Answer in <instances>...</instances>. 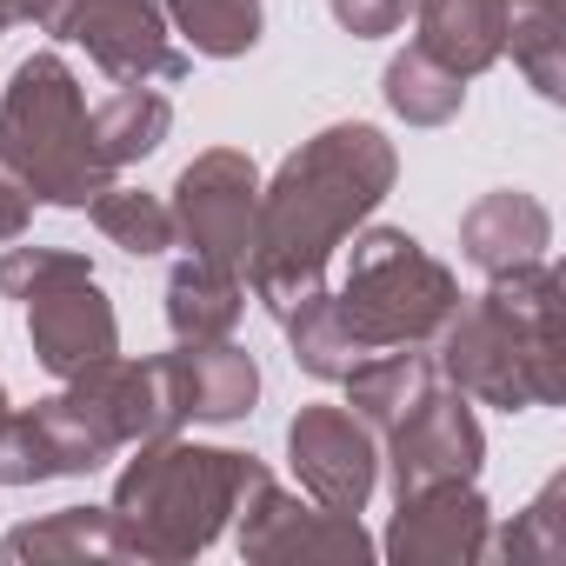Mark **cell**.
<instances>
[{"mask_svg": "<svg viewBox=\"0 0 566 566\" xmlns=\"http://www.w3.org/2000/svg\"><path fill=\"white\" fill-rule=\"evenodd\" d=\"M394 140L367 120L321 127L280 160V174L260 187L247 253V287L253 301H266L273 321L327 287V260L374 220V207L394 193Z\"/></svg>", "mask_w": 566, "mask_h": 566, "instance_id": "1", "label": "cell"}, {"mask_svg": "<svg viewBox=\"0 0 566 566\" xmlns=\"http://www.w3.org/2000/svg\"><path fill=\"white\" fill-rule=\"evenodd\" d=\"M433 340H440V374L467 400H486L506 413L553 407L566 394V380H559V273L546 260L486 273V294L460 301Z\"/></svg>", "mask_w": 566, "mask_h": 566, "instance_id": "2", "label": "cell"}, {"mask_svg": "<svg viewBox=\"0 0 566 566\" xmlns=\"http://www.w3.org/2000/svg\"><path fill=\"white\" fill-rule=\"evenodd\" d=\"M253 473H260L253 453L187 447L174 433L140 440L127 473L114 480V520L127 533V559L180 566V559L207 553L233 526V506H240Z\"/></svg>", "mask_w": 566, "mask_h": 566, "instance_id": "3", "label": "cell"}, {"mask_svg": "<svg viewBox=\"0 0 566 566\" xmlns=\"http://www.w3.org/2000/svg\"><path fill=\"white\" fill-rule=\"evenodd\" d=\"M0 167L48 207H87L114 187V167L94 147V114L61 54L21 61L0 94Z\"/></svg>", "mask_w": 566, "mask_h": 566, "instance_id": "4", "label": "cell"}, {"mask_svg": "<svg viewBox=\"0 0 566 566\" xmlns=\"http://www.w3.org/2000/svg\"><path fill=\"white\" fill-rule=\"evenodd\" d=\"M453 307H460L453 266H440L413 233H400V227L354 233L347 273H340V287H334V314L360 340V354L433 347V334L447 327Z\"/></svg>", "mask_w": 566, "mask_h": 566, "instance_id": "5", "label": "cell"}, {"mask_svg": "<svg viewBox=\"0 0 566 566\" xmlns=\"http://www.w3.org/2000/svg\"><path fill=\"white\" fill-rule=\"evenodd\" d=\"M0 294L28 301V340L54 380H74L120 354V321L101 294L87 253L74 247H21L0 253Z\"/></svg>", "mask_w": 566, "mask_h": 566, "instance_id": "6", "label": "cell"}, {"mask_svg": "<svg viewBox=\"0 0 566 566\" xmlns=\"http://www.w3.org/2000/svg\"><path fill=\"white\" fill-rule=\"evenodd\" d=\"M114 453H120V433L67 380L61 394L34 400L28 413H8V427H0V486H41V480L94 473Z\"/></svg>", "mask_w": 566, "mask_h": 566, "instance_id": "7", "label": "cell"}, {"mask_svg": "<svg viewBox=\"0 0 566 566\" xmlns=\"http://www.w3.org/2000/svg\"><path fill=\"white\" fill-rule=\"evenodd\" d=\"M167 213H174V240H187V253L247 266L253 213H260V167L240 147H207L200 160L180 167Z\"/></svg>", "mask_w": 566, "mask_h": 566, "instance_id": "8", "label": "cell"}, {"mask_svg": "<svg viewBox=\"0 0 566 566\" xmlns=\"http://www.w3.org/2000/svg\"><path fill=\"white\" fill-rule=\"evenodd\" d=\"M480 460H486V433L473 420V400L453 380L447 387L433 380L427 400L380 433V467L394 480V500H407L420 486H440V480H473Z\"/></svg>", "mask_w": 566, "mask_h": 566, "instance_id": "9", "label": "cell"}, {"mask_svg": "<svg viewBox=\"0 0 566 566\" xmlns=\"http://www.w3.org/2000/svg\"><path fill=\"white\" fill-rule=\"evenodd\" d=\"M233 539L247 559L260 566H287V559H367L374 539L354 513H327L314 500H294V493H280L273 473L260 467L233 506Z\"/></svg>", "mask_w": 566, "mask_h": 566, "instance_id": "10", "label": "cell"}, {"mask_svg": "<svg viewBox=\"0 0 566 566\" xmlns=\"http://www.w3.org/2000/svg\"><path fill=\"white\" fill-rule=\"evenodd\" d=\"M294 480L327 513H360L380 486V433L354 407H301L287 427Z\"/></svg>", "mask_w": 566, "mask_h": 566, "instance_id": "11", "label": "cell"}, {"mask_svg": "<svg viewBox=\"0 0 566 566\" xmlns=\"http://www.w3.org/2000/svg\"><path fill=\"white\" fill-rule=\"evenodd\" d=\"M61 41H81L87 61L120 87H154L187 74V54L174 48L160 0H74L61 14Z\"/></svg>", "mask_w": 566, "mask_h": 566, "instance_id": "12", "label": "cell"}, {"mask_svg": "<svg viewBox=\"0 0 566 566\" xmlns=\"http://www.w3.org/2000/svg\"><path fill=\"white\" fill-rule=\"evenodd\" d=\"M394 506L400 513H394L380 553L400 566H480L493 553V513L473 480H440Z\"/></svg>", "mask_w": 566, "mask_h": 566, "instance_id": "13", "label": "cell"}, {"mask_svg": "<svg viewBox=\"0 0 566 566\" xmlns=\"http://www.w3.org/2000/svg\"><path fill=\"white\" fill-rule=\"evenodd\" d=\"M553 240V220L533 193L520 187H500V193H480L467 213H460V253L480 266V273H506V266H526L539 260Z\"/></svg>", "mask_w": 566, "mask_h": 566, "instance_id": "14", "label": "cell"}, {"mask_svg": "<svg viewBox=\"0 0 566 566\" xmlns=\"http://www.w3.org/2000/svg\"><path fill=\"white\" fill-rule=\"evenodd\" d=\"M413 48L453 67L460 81L486 74L506 54V0H413Z\"/></svg>", "mask_w": 566, "mask_h": 566, "instance_id": "15", "label": "cell"}, {"mask_svg": "<svg viewBox=\"0 0 566 566\" xmlns=\"http://www.w3.org/2000/svg\"><path fill=\"white\" fill-rule=\"evenodd\" d=\"M240 314H247V280H240V266L187 253V260L167 273V327H174L180 347L233 340Z\"/></svg>", "mask_w": 566, "mask_h": 566, "instance_id": "16", "label": "cell"}, {"mask_svg": "<svg viewBox=\"0 0 566 566\" xmlns=\"http://www.w3.org/2000/svg\"><path fill=\"white\" fill-rule=\"evenodd\" d=\"M0 559L14 566H54V559H127V533L114 506H61L48 520H28L0 539Z\"/></svg>", "mask_w": 566, "mask_h": 566, "instance_id": "17", "label": "cell"}, {"mask_svg": "<svg viewBox=\"0 0 566 566\" xmlns=\"http://www.w3.org/2000/svg\"><path fill=\"white\" fill-rule=\"evenodd\" d=\"M180 367V400L187 420H240L260 394V367L253 354H240L233 340H200V347H174Z\"/></svg>", "mask_w": 566, "mask_h": 566, "instance_id": "18", "label": "cell"}, {"mask_svg": "<svg viewBox=\"0 0 566 566\" xmlns=\"http://www.w3.org/2000/svg\"><path fill=\"white\" fill-rule=\"evenodd\" d=\"M433 380H440V367H433L420 347H387V354L354 360V374H347L340 387H347V407H354L374 433H387L400 413H413V407L427 400Z\"/></svg>", "mask_w": 566, "mask_h": 566, "instance_id": "19", "label": "cell"}, {"mask_svg": "<svg viewBox=\"0 0 566 566\" xmlns=\"http://www.w3.org/2000/svg\"><path fill=\"white\" fill-rule=\"evenodd\" d=\"M167 127H174V107H167L160 87H114L94 107V147H101V160L114 174L134 167V160H147L167 140Z\"/></svg>", "mask_w": 566, "mask_h": 566, "instance_id": "20", "label": "cell"}, {"mask_svg": "<svg viewBox=\"0 0 566 566\" xmlns=\"http://www.w3.org/2000/svg\"><path fill=\"white\" fill-rule=\"evenodd\" d=\"M506 48L513 67L559 101L566 94V0H506Z\"/></svg>", "mask_w": 566, "mask_h": 566, "instance_id": "21", "label": "cell"}, {"mask_svg": "<svg viewBox=\"0 0 566 566\" xmlns=\"http://www.w3.org/2000/svg\"><path fill=\"white\" fill-rule=\"evenodd\" d=\"M280 327H287V347H294V360H301L314 380H347L354 360H367L360 340H354V334L340 327V314H334V287L294 301L287 314H280Z\"/></svg>", "mask_w": 566, "mask_h": 566, "instance_id": "22", "label": "cell"}, {"mask_svg": "<svg viewBox=\"0 0 566 566\" xmlns=\"http://www.w3.org/2000/svg\"><path fill=\"white\" fill-rule=\"evenodd\" d=\"M460 101H467V81H460L453 67H440L433 54L407 48V54L387 61V107H394L407 127H447V120L460 114Z\"/></svg>", "mask_w": 566, "mask_h": 566, "instance_id": "23", "label": "cell"}, {"mask_svg": "<svg viewBox=\"0 0 566 566\" xmlns=\"http://www.w3.org/2000/svg\"><path fill=\"white\" fill-rule=\"evenodd\" d=\"M260 0H167V28L207 54V61H233L260 41Z\"/></svg>", "mask_w": 566, "mask_h": 566, "instance_id": "24", "label": "cell"}, {"mask_svg": "<svg viewBox=\"0 0 566 566\" xmlns=\"http://www.w3.org/2000/svg\"><path fill=\"white\" fill-rule=\"evenodd\" d=\"M87 213H94V227H101L120 253H134V260L174 247V213H167L160 193H140V187H101V193L87 200Z\"/></svg>", "mask_w": 566, "mask_h": 566, "instance_id": "25", "label": "cell"}, {"mask_svg": "<svg viewBox=\"0 0 566 566\" xmlns=\"http://www.w3.org/2000/svg\"><path fill=\"white\" fill-rule=\"evenodd\" d=\"M486 559H526V566H553L566 559V480H546V493L493 539Z\"/></svg>", "mask_w": 566, "mask_h": 566, "instance_id": "26", "label": "cell"}, {"mask_svg": "<svg viewBox=\"0 0 566 566\" xmlns=\"http://www.w3.org/2000/svg\"><path fill=\"white\" fill-rule=\"evenodd\" d=\"M413 14V0H334V21L360 41H380V34H400Z\"/></svg>", "mask_w": 566, "mask_h": 566, "instance_id": "27", "label": "cell"}, {"mask_svg": "<svg viewBox=\"0 0 566 566\" xmlns=\"http://www.w3.org/2000/svg\"><path fill=\"white\" fill-rule=\"evenodd\" d=\"M28 220H34V193L0 167V247L8 240H28Z\"/></svg>", "mask_w": 566, "mask_h": 566, "instance_id": "28", "label": "cell"}, {"mask_svg": "<svg viewBox=\"0 0 566 566\" xmlns=\"http://www.w3.org/2000/svg\"><path fill=\"white\" fill-rule=\"evenodd\" d=\"M74 0H0V28H41V34H61V14Z\"/></svg>", "mask_w": 566, "mask_h": 566, "instance_id": "29", "label": "cell"}, {"mask_svg": "<svg viewBox=\"0 0 566 566\" xmlns=\"http://www.w3.org/2000/svg\"><path fill=\"white\" fill-rule=\"evenodd\" d=\"M8 413H14V407H8V387H0V427H8Z\"/></svg>", "mask_w": 566, "mask_h": 566, "instance_id": "30", "label": "cell"}]
</instances>
